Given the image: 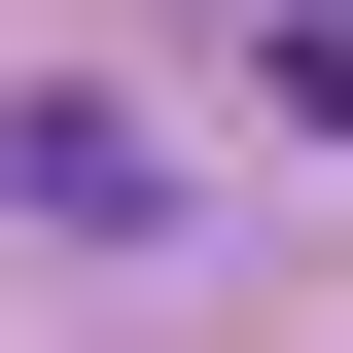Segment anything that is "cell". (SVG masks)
Returning a JSON list of instances; mask_svg holds the SVG:
<instances>
[{
  "label": "cell",
  "instance_id": "cell-1",
  "mask_svg": "<svg viewBox=\"0 0 353 353\" xmlns=\"http://www.w3.org/2000/svg\"><path fill=\"white\" fill-rule=\"evenodd\" d=\"M283 36H353V0H283Z\"/></svg>",
  "mask_w": 353,
  "mask_h": 353
}]
</instances>
